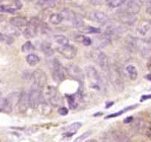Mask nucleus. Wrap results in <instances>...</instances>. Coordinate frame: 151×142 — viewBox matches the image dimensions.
<instances>
[{
	"label": "nucleus",
	"mask_w": 151,
	"mask_h": 142,
	"mask_svg": "<svg viewBox=\"0 0 151 142\" xmlns=\"http://www.w3.org/2000/svg\"><path fill=\"white\" fill-rule=\"evenodd\" d=\"M87 78L89 81L91 87L97 90H100L103 86V78L97 70L92 66H88L86 68Z\"/></svg>",
	"instance_id": "obj_1"
},
{
	"label": "nucleus",
	"mask_w": 151,
	"mask_h": 142,
	"mask_svg": "<svg viewBox=\"0 0 151 142\" xmlns=\"http://www.w3.org/2000/svg\"><path fill=\"white\" fill-rule=\"evenodd\" d=\"M109 78L111 81L114 87L119 93L124 90V83L122 78V73L120 70L116 66L114 65L110 69V74H109Z\"/></svg>",
	"instance_id": "obj_2"
},
{
	"label": "nucleus",
	"mask_w": 151,
	"mask_h": 142,
	"mask_svg": "<svg viewBox=\"0 0 151 142\" xmlns=\"http://www.w3.org/2000/svg\"><path fill=\"white\" fill-rule=\"evenodd\" d=\"M131 43L133 47L139 51L144 57H147L150 55L151 47L147 40L139 38H131Z\"/></svg>",
	"instance_id": "obj_3"
},
{
	"label": "nucleus",
	"mask_w": 151,
	"mask_h": 142,
	"mask_svg": "<svg viewBox=\"0 0 151 142\" xmlns=\"http://www.w3.org/2000/svg\"><path fill=\"white\" fill-rule=\"evenodd\" d=\"M41 92L42 90L35 86L32 85L28 93L29 106L31 109H36L39 106L41 101Z\"/></svg>",
	"instance_id": "obj_4"
},
{
	"label": "nucleus",
	"mask_w": 151,
	"mask_h": 142,
	"mask_svg": "<svg viewBox=\"0 0 151 142\" xmlns=\"http://www.w3.org/2000/svg\"><path fill=\"white\" fill-rule=\"evenodd\" d=\"M95 60L97 63L100 66V69L103 71L107 78H109V74H110V64H109V58L106 56V53L103 52H98L97 53V56L95 57Z\"/></svg>",
	"instance_id": "obj_5"
},
{
	"label": "nucleus",
	"mask_w": 151,
	"mask_h": 142,
	"mask_svg": "<svg viewBox=\"0 0 151 142\" xmlns=\"http://www.w3.org/2000/svg\"><path fill=\"white\" fill-rule=\"evenodd\" d=\"M32 85L43 90L44 86L47 84V77L44 70L41 69L35 70L32 75Z\"/></svg>",
	"instance_id": "obj_6"
},
{
	"label": "nucleus",
	"mask_w": 151,
	"mask_h": 142,
	"mask_svg": "<svg viewBox=\"0 0 151 142\" xmlns=\"http://www.w3.org/2000/svg\"><path fill=\"white\" fill-rule=\"evenodd\" d=\"M66 70L72 78L77 80L81 83L84 82L85 75H84L82 69L78 65L74 64H68L66 67Z\"/></svg>",
	"instance_id": "obj_7"
},
{
	"label": "nucleus",
	"mask_w": 151,
	"mask_h": 142,
	"mask_svg": "<svg viewBox=\"0 0 151 142\" xmlns=\"http://www.w3.org/2000/svg\"><path fill=\"white\" fill-rule=\"evenodd\" d=\"M52 77L54 81L56 82H62L65 79V72L63 71L61 64L58 59H54L52 62Z\"/></svg>",
	"instance_id": "obj_8"
},
{
	"label": "nucleus",
	"mask_w": 151,
	"mask_h": 142,
	"mask_svg": "<svg viewBox=\"0 0 151 142\" xmlns=\"http://www.w3.org/2000/svg\"><path fill=\"white\" fill-rule=\"evenodd\" d=\"M132 122L134 130L137 133H139L141 135H145L148 129L151 127L150 123H148L145 120L142 119V118H137L136 119L133 120Z\"/></svg>",
	"instance_id": "obj_9"
},
{
	"label": "nucleus",
	"mask_w": 151,
	"mask_h": 142,
	"mask_svg": "<svg viewBox=\"0 0 151 142\" xmlns=\"http://www.w3.org/2000/svg\"><path fill=\"white\" fill-rule=\"evenodd\" d=\"M47 93L50 103L53 106H59L61 104V99L54 86H49L47 87Z\"/></svg>",
	"instance_id": "obj_10"
},
{
	"label": "nucleus",
	"mask_w": 151,
	"mask_h": 142,
	"mask_svg": "<svg viewBox=\"0 0 151 142\" xmlns=\"http://www.w3.org/2000/svg\"><path fill=\"white\" fill-rule=\"evenodd\" d=\"M18 108H19V111L21 113H24L28 108L29 107V99H28V93L25 90L22 91L19 96V100L17 102Z\"/></svg>",
	"instance_id": "obj_11"
},
{
	"label": "nucleus",
	"mask_w": 151,
	"mask_h": 142,
	"mask_svg": "<svg viewBox=\"0 0 151 142\" xmlns=\"http://www.w3.org/2000/svg\"><path fill=\"white\" fill-rule=\"evenodd\" d=\"M58 52L67 59H72L75 57L77 54V50L74 46L71 44H67V45L60 47L58 48Z\"/></svg>",
	"instance_id": "obj_12"
},
{
	"label": "nucleus",
	"mask_w": 151,
	"mask_h": 142,
	"mask_svg": "<svg viewBox=\"0 0 151 142\" xmlns=\"http://www.w3.org/2000/svg\"><path fill=\"white\" fill-rule=\"evenodd\" d=\"M141 10V3L137 0H129L125 6V11L132 15H137Z\"/></svg>",
	"instance_id": "obj_13"
},
{
	"label": "nucleus",
	"mask_w": 151,
	"mask_h": 142,
	"mask_svg": "<svg viewBox=\"0 0 151 142\" xmlns=\"http://www.w3.org/2000/svg\"><path fill=\"white\" fill-rule=\"evenodd\" d=\"M90 19L93 20L94 22H97V23L107 24L109 21V18L106 13H103L101 11H94L92 12L90 15Z\"/></svg>",
	"instance_id": "obj_14"
},
{
	"label": "nucleus",
	"mask_w": 151,
	"mask_h": 142,
	"mask_svg": "<svg viewBox=\"0 0 151 142\" xmlns=\"http://www.w3.org/2000/svg\"><path fill=\"white\" fill-rule=\"evenodd\" d=\"M119 19L121 22L127 25H134L137 22V19L135 15H132L131 13H128L125 11H122L119 15Z\"/></svg>",
	"instance_id": "obj_15"
},
{
	"label": "nucleus",
	"mask_w": 151,
	"mask_h": 142,
	"mask_svg": "<svg viewBox=\"0 0 151 142\" xmlns=\"http://www.w3.org/2000/svg\"><path fill=\"white\" fill-rule=\"evenodd\" d=\"M111 40V36L105 33L103 35L96 38L95 41H94V45L97 48L104 47L109 44Z\"/></svg>",
	"instance_id": "obj_16"
},
{
	"label": "nucleus",
	"mask_w": 151,
	"mask_h": 142,
	"mask_svg": "<svg viewBox=\"0 0 151 142\" xmlns=\"http://www.w3.org/2000/svg\"><path fill=\"white\" fill-rule=\"evenodd\" d=\"M82 127V123L81 122H75L69 124L67 127H64L63 129L66 133L63 134V135H66L67 137H72L74 134L76 133L78 130H79Z\"/></svg>",
	"instance_id": "obj_17"
},
{
	"label": "nucleus",
	"mask_w": 151,
	"mask_h": 142,
	"mask_svg": "<svg viewBox=\"0 0 151 142\" xmlns=\"http://www.w3.org/2000/svg\"><path fill=\"white\" fill-rule=\"evenodd\" d=\"M10 23L12 26L15 28H24V27H27L28 20L23 16H16L10 19Z\"/></svg>",
	"instance_id": "obj_18"
},
{
	"label": "nucleus",
	"mask_w": 151,
	"mask_h": 142,
	"mask_svg": "<svg viewBox=\"0 0 151 142\" xmlns=\"http://www.w3.org/2000/svg\"><path fill=\"white\" fill-rule=\"evenodd\" d=\"M38 28H35L33 25L28 23L26 28H25V30H24L23 34L26 38H32L36 36L37 33H38Z\"/></svg>",
	"instance_id": "obj_19"
},
{
	"label": "nucleus",
	"mask_w": 151,
	"mask_h": 142,
	"mask_svg": "<svg viewBox=\"0 0 151 142\" xmlns=\"http://www.w3.org/2000/svg\"><path fill=\"white\" fill-rule=\"evenodd\" d=\"M36 5L42 10H47V9L52 8L55 6V0H38V2L36 3Z\"/></svg>",
	"instance_id": "obj_20"
},
{
	"label": "nucleus",
	"mask_w": 151,
	"mask_h": 142,
	"mask_svg": "<svg viewBox=\"0 0 151 142\" xmlns=\"http://www.w3.org/2000/svg\"><path fill=\"white\" fill-rule=\"evenodd\" d=\"M112 135H113L114 141L116 142H131L129 138L123 133H121L119 131H116Z\"/></svg>",
	"instance_id": "obj_21"
},
{
	"label": "nucleus",
	"mask_w": 151,
	"mask_h": 142,
	"mask_svg": "<svg viewBox=\"0 0 151 142\" xmlns=\"http://www.w3.org/2000/svg\"><path fill=\"white\" fill-rule=\"evenodd\" d=\"M137 106H138V104H134V105H131V106H126V107L124 108L123 109H122V110H119V112H115V113H113V114H110V115H107V116H106L105 118H106V119H109V118H115V117L119 116V115H122V114L125 113V112H128V111L132 110V109H136Z\"/></svg>",
	"instance_id": "obj_22"
},
{
	"label": "nucleus",
	"mask_w": 151,
	"mask_h": 142,
	"mask_svg": "<svg viewBox=\"0 0 151 142\" xmlns=\"http://www.w3.org/2000/svg\"><path fill=\"white\" fill-rule=\"evenodd\" d=\"M126 71L128 72V75L129 76L130 79L134 81L138 77V70H137V67L134 65H128L126 67Z\"/></svg>",
	"instance_id": "obj_23"
},
{
	"label": "nucleus",
	"mask_w": 151,
	"mask_h": 142,
	"mask_svg": "<svg viewBox=\"0 0 151 142\" xmlns=\"http://www.w3.org/2000/svg\"><path fill=\"white\" fill-rule=\"evenodd\" d=\"M72 25H74L75 28H76L77 29H81L83 30V28H84V21L83 20L82 18L79 16V15L76 14L75 13V16H74L73 19L72 21Z\"/></svg>",
	"instance_id": "obj_24"
},
{
	"label": "nucleus",
	"mask_w": 151,
	"mask_h": 142,
	"mask_svg": "<svg viewBox=\"0 0 151 142\" xmlns=\"http://www.w3.org/2000/svg\"><path fill=\"white\" fill-rule=\"evenodd\" d=\"M63 20V18L60 13H52L51 16H50V23L53 25H58L59 24L61 23Z\"/></svg>",
	"instance_id": "obj_25"
},
{
	"label": "nucleus",
	"mask_w": 151,
	"mask_h": 142,
	"mask_svg": "<svg viewBox=\"0 0 151 142\" xmlns=\"http://www.w3.org/2000/svg\"><path fill=\"white\" fill-rule=\"evenodd\" d=\"M26 61L28 63V64H29L30 66H35L37 64L39 63L40 58L36 54L30 53V54H28L27 56Z\"/></svg>",
	"instance_id": "obj_26"
},
{
	"label": "nucleus",
	"mask_w": 151,
	"mask_h": 142,
	"mask_svg": "<svg viewBox=\"0 0 151 142\" xmlns=\"http://www.w3.org/2000/svg\"><path fill=\"white\" fill-rule=\"evenodd\" d=\"M54 41L55 43L60 45V47L69 44V39L66 36L63 35H55L54 36Z\"/></svg>",
	"instance_id": "obj_27"
},
{
	"label": "nucleus",
	"mask_w": 151,
	"mask_h": 142,
	"mask_svg": "<svg viewBox=\"0 0 151 142\" xmlns=\"http://www.w3.org/2000/svg\"><path fill=\"white\" fill-rule=\"evenodd\" d=\"M41 50H42L43 53L46 55L47 56H52L54 55V50L52 48L51 46L50 45V44L45 42L41 44Z\"/></svg>",
	"instance_id": "obj_28"
},
{
	"label": "nucleus",
	"mask_w": 151,
	"mask_h": 142,
	"mask_svg": "<svg viewBox=\"0 0 151 142\" xmlns=\"http://www.w3.org/2000/svg\"><path fill=\"white\" fill-rule=\"evenodd\" d=\"M39 106H40V107H41V112H42V113L44 114V115H49V114L51 113V112H52L51 106H50V105L47 102L43 101L41 100Z\"/></svg>",
	"instance_id": "obj_29"
},
{
	"label": "nucleus",
	"mask_w": 151,
	"mask_h": 142,
	"mask_svg": "<svg viewBox=\"0 0 151 142\" xmlns=\"http://www.w3.org/2000/svg\"><path fill=\"white\" fill-rule=\"evenodd\" d=\"M35 50V47L32 44L31 41H26L23 45L22 46V51L24 53H32V52Z\"/></svg>",
	"instance_id": "obj_30"
},
{
	"label": "nucleus",
	"mask_w": 151,
	"mask_h": 142,
	"mask_svg": "<svg viewBox=\"0 0 151 142\" xmlns=\"http://www.w3.org/2000/svg\"><path fill=\"white\" fill-rule=\"evenodd\" d=\"M106 2L111 8H116L121 7L125 2V0H106Z\"/></svg>",
	"instance_id": "obj_31"
},
{
	"label": "nucleus",
	"mask_w": 151,
	"mask_h": 142,
	"mask_svg": "<svg viewBox=\"0 0 151 142\" xmlns=\"http://www.w3.org/2000/svg\"><path fill=\"white\" fill-rule=\"evenodd\" d=\"M60 14H61L62 16H63V19H67V20L71 21V22H72L74 16H75V13H74L73 11H72V10H69V9L65 8L62 10V13H60Z\"/></svg>",
	"instance_id": "obj_32"
},
{
	"label": "nucleus",
	"mask_w": 151,
	"mask_h": 142,
	"mask_svg": "<svg viewBox=\"0 0 151 142\" xmlns=\"http://www.w3.org/2000/svg\"><path fill=\"white\" fill-rule=\"evenodd\" d=\"M68 101H69V104L71 109H75L78 106V102L76 101V96L75 95L68 96Z\"/></svg>",
	"instance_id": "obj_33"
},
{
	"label": "nucleus",
	"mask_w": 151,
	"mask_h": 142,
	"mask_svg": "<svg viewBox=\"0 0 151 142\" xmlns=\"http://www.w3.org/2000/svg\"><path fill=\"white\" fill-rule=\"evenodd\" d=\"M91 135V131H90V130H88V131L87 132H85V133H83L82 135H81L78 136V138H76L75 139V141H74V142H83L84 140H86L87 138L89 137Z\"/></svg>",
	"instance_id": "obj_34"
},
{
	"label": "nucleus",
	"mask_w": 151,
	"mask_h": 142,
	"mask_svg": "<svg viewBox=\"0 0 151 142\" xmlns=\"http://www.w3.org/2000/svg\"><path fill=\"white\" fill-rule=\"evenodd\" d=\"M16 9L13 8V7H8V6L6 5H0V12H5V13H16Z\"/></svg>",
	"instance_id": "obj_35"
},
{
	"label": "nucleus",
	"mask_w": 151,
	"mask_h": 142,
	"mask_svg": "<svg viewBox=\"0 0 151 142\" xmlns=\"http://www.w3.org/2000/svg\"><path fill=\"white\" fill-rule=\"evenodd\" d=\"M85 33H100V30L99 28H94V27L88 26L85 29H83Z\"/></svg>",
	"instance_id": "obj_36"
},
{
	"label": "nucleus",
	"mask_w": 151,
	"mask_h": 142,
	"mask_svg": "<svg viewBox=\"0 0 151 142\" xmlns=\"http://www.w3.org/2000/svg\"><path fill=\"white\" fill-rule=\"evenodd\" d=\"M102 142H114L113 135H111L110 134L106 133V134L103 135V137L102 138Z\"/></svg>",
	"instance_id": "obj_37"
},
{
	"label": "nucleus",
	"mask_w": 151,
	"mask_h": 142,
	"mask_svg": "<svg viewBox=\"0 0 151 142\" xmlns=\"http://www.w3.org/2000/svg\"><path fill=\"white\" fill-rule=\"evenodd\" d=\"M81 42H82L83 44L86 46H89L92 44V41H91V38L88 36H83V40Z\"/></svg>",
	"instance_id": "obj_38"
},
{
	"label": "nucleus",
	"mask_w": 151,
	"mask_h": 142,
	"mask_svg": "<svg viewBox=\"0 0 151 142\" xmlns=\"http://www.w3.org/2000/svg\"><path fill=\"white\" fill-rule=\"evenodd\" d=\"M69 112V110L65 106H61L58 109V113L61 115H66Z\"/></svg>",
	"instance_id": "obj_39"
},
{
	"label": "nucleus",
	"mask_w": 151,
	"mask_h": 142,
	"mask_svg": "<svg viewBox=\"0 0 151 142\" xmlns=\"http://www.w3.org/2000/svg\"><path fill=\"white\" fill-rule=\"evenodd\" d=\"M87 1L93 5H98V4H101L103 3V0H87Z\"/></svg>",
	"instance_id": "obj_40"
},
{
	"label": "nucleus",
	"mask_w": 151,
	"mask_h": 142,
	"mask_svg": "<svg viewBox=\"0 0 151 142\" xmlns=\"http://www.w3.org/2000/svg\"><path fill=\"white\" fill-rule=\"evenodd\" d=\"M15 4H16V9H21L22 7V3L21 2L20 0H16Z\"/></svg>",
	"instance_id": "obj_41"
},
{
	"label": "nucleus",
	"mask_w": 151,
	"mask_h": 142,
	"mask_svg": "<svg viewBox=\"0 0 151 142\" xmlns=\"http://www.w3.org/2000/svg\"><path fill=\"white\" fill-rule=\"evenodd\" d=\"M151 99V94L143 95V96L141 97L140 101H146V100H147V99Z\"/></svg>",
	"instance_id": "obj_42"
},
{
	"label": "nucleus",
	"mask_w": 151,
	"mask_h": 142,
	"mask_svg": "<svg viewBox=\"0 0 151 142\" xmlns=\"http://www.w3.org/2000/svg\"><path fill=\"white\" fill-rule=\"evenodd\" d=\"M133 120H134V118H133L132 116H130V117H128V118H125V120H124V122L126 123V124H128V123H131L133 121Z\"/></svg>",
	"instance_id": "obj_43"
},
{
	"label": "nucleus",
	"mask_w": 151,
	"mask_h": 142,
	"mask_svg": "<svg viewBox=\"0 0 151 142\" xmlns=\"http://www.w3.org/2000/svg\"><path fill=\"white\" fill-rule=\"evenodd\" d=\"M147 13L149 14H151V1H147Z\"/></svg>",
	"instance_id": "obj_44"
},
{
	"label": "nucleus",
	"mask_w": 151,
	"mask_h": 142,
	"mask_svg": "<svg viewBox=\"0 0 151 142\" xmlns=\"http://www.w3.org/2000/svg\"><path fill=\"white\" fill-rule=\"evenodd\" d=\"M145 135L147 136V137H148L149 138H150V140H151V127L148 129V130H147V133H146Z\"/></svg>",
	"instance_id": "obj_45"
},
{
	"label": "nucleus",
	"mask_w": 151,
	"mask_h": 142,
	"mask_svg": "<svg viewBox=\"0 0 151 142\" xmlns=\"http://www.w3.org/2000/svg\"><path fill=\"white\" fill-rule=\"evenodd\" d=\"M5 20V16H3V15L0 14V23Z\"/></svg>",
	"instance_id": "obj_46"
},
{
	"label": "nucleus",
	"mask_w": 151,
	"mask_h": 142,
	"mask_svg": "<svg viewBox=\"0 0 151 142\" xmlns=\"http://www.w3.org/2000/svg\"><path fill=\"white\" fill-rule=\"evenodd\" d=\"M145 78H147L149 81H151V74H148V75H145Z\"/></svg>",
	"instance_id": "obj_47"
},
{
	"label": "nucleus",
	"mask_w": 151,
	"mask_h": 142,
	"mask_svg": "<svg viewBox=\"0 0 151 142\" xmlns=\"http://www.w3.org/2000/svg\"><path fill=\"white\" fill-rule=\"evenodd\" d=\"M86 142H98L97 140H94V139H89V140H87Z\"/></svg>",
	"instance_id": "obj_48"
},
{
	"label": "nucleus",
	"mask_w": 151,
	"mask_h": 142,
	"mask_svg": "<svg viewBox=\"0 0 151 142\" xmlns=\"http://www.w3.org/2000/svg\"><path fill=\"white\" fill-rule=\"evenodd\" d=\"M137 1H139V2H140L142 4V3H145V2H147L148 0H137Z\"/></svg>",
	"instance_id": "obj_49"
},
{
	"label": "nucleus",
	"mask_w": 151,
	"mask_h": 142,
	"mask_svg": "<svg viewBox=\"0 0 151 142\" xmlns=\"http://www.w3.org/2000/svg\"><path fill=\"white\" fill-rule=\"evenodd\" d=\"M148 23H149V26H150V30L151 33V20H148Z\"/></svg>",
	"instance_id": "obj_50"
},
{
	"label": "nucleus",
	"mask_w": 151,
	"mask_h": 142,
	"mask_svg": "<svg viewBox=\"0 0 151 142\" xmlns=\"http://www.w3.org/2000/svg\"><path fill=\"white\" fill-rule=\"evenodd\" d=\"M147 41H148L149 44H150V47H151V36L148 38V40H147Z\"/></svg>",
	"instance_id": "obj_51"
},
{
	"label": "nucleus",
	"mask_w": 151,
	"mask_h": 142,
	"mask_svg": "<svg viewBox=\"0 0 151 142\" xmlns=\"http://www.w3.org/2000/svg\"><path fill=\"white\" fill-rule=\"evenodd\" d=\"M1 98H2V94H1V93H0V99H1Z\"/></svg>",
	"instance_id": "obj_52"
},
{
	"label": "nucleus",
	"mask_w": 151,
	"mask_h": 142,
	"mask_svg": "<svg viewBox=\"0 0 151 142\" xmlns=\"http://www.w3.org/2000/svg\"><path fill=\"white\" fill-rule=\"evenodd\" d=\"M142 142H145V141H142Z\"/></svg>",
	"instance_id": "obj_53"
}]
</instances>
